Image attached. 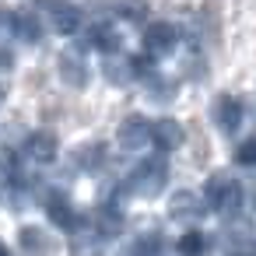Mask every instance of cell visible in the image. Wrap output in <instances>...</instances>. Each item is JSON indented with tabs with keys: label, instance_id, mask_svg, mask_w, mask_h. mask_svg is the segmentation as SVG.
<instances>
[{
	"label": "cell",
	"instance_id": "obj_2",
	"mask_svg": "<svg viewBox=\"0 0 256 256\" xmlns=\"http://www.w3.org/2000/svg\"><path fill=\"white\" fill-rule=\"evenodd\" d=\"M28 151L36 154V158H50L53 151H56V144L46 137V134H39V137H32V144H28Z\"/></svg>",
	"mask_w": 256,
	"mask_h": 256
},
{
	"label": "cell",
	"instance_id": "obj_6",
	"mask_svg": "<svg viewBox=\"0 0 256 256\" xmlns=\"http://www.w3.org/2000/svg\"><path fill=\"white\" fill-rule=\"evenodd\" d=\"M0 256H8V252H4V246H0Z\"/></svg>",
	"mask_w": 256,
	"mask_h": 256
},
{
	"label": "cell",
	"instance_id": "obj_1",
	"mask_svg": "<svg viewBox=\"0 0 256 256\" xmlns=\"http://www.w3.org/2000/svg\"><path fill=\"white\" fill-rule=\"evenodd\" d=\"M22 249L32 252V256H42L50 249V242H46V235L39 228H22Z\"/></svg>",
	"mask_w": 256,
	"mask_h": 256
},
{
	"label": "cell",
	"instance_id": "obj_3",
	"mask_svg": "<svg viewBox=\"0 0 256 256\" xmlns=\"http://www.w3.org/2000/svg\"><path fill=\"white\" fill-rule=\"evenodd\" d=\"M50 214H53V221H60V224H67V221H70V210H67V204H64V200H53V204H50Z\"/></svg>",
	"mask_w": 256,
	"mask_h": 256
},
{
	"label": "cell",
	"instance_id": "obj_4",
	"mask_svg": "<svg viewBox=\"0 0 256 256\" xmlns=\"http://www.w3.org/2000/svg\"><path fill=\"white\" fill-rule=\"evenodd\" d=\"M182 252H186V256H200V252H204V238H196V235L182 238Z\"/></svg>",
	"mask_w": 256,
	"mask_h": 256
},
{
	"label": "cell",
	"instance_id": "obj_5",
	"mask_svg": "<svg viewBox=\"0 0 256 256\" xmlns=\"http://www.w3.org/2000/svg\"><path fill=\"white\" fill-rule=\"evenodd\" d=\"M0 70H11V53L0 50Z\"/></svg>",
	"mask_w": 256,
	"mask_h": 256
}]
</instances>
